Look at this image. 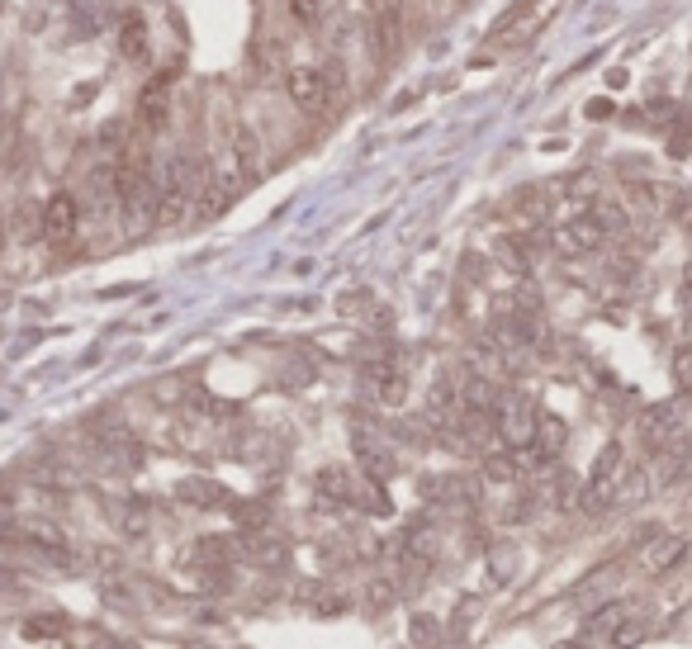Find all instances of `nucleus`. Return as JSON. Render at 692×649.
Wrapping results in <instances>:
<instances>
[{"label": "nucleus", "instance_id": "nucleus-1", "mask_svg": "<svg viewBox=\"0 0 692 649\" xmlns=\"http://www.w3.org/2000/svg\"><path fill=\"white\" fill-rule=\"evenodd\" d=\"M493 422H498V441H508L512 451H527L536 441V403L527 394H508L493 403Z\"/></svg>", "mask_w": 692, "mask_h": 649}, {"label": "nucleus", "instance_id": "nucleus-2", "mask_svg": "<svg viewBox=\"0 0 692 649\" xmlns=\"http://www.w3.org/2000/svg\"><path fill=\"white\" fill-rule=\"evenodd\" d=\"M621 218L617 214H607V209H598V214H579V218H569L565 228L555 233V247L565 256H588V252H598L602 247V237H607V228H617Z\"/></svg>", "mask_w": 692, "mask_h": 649}, {"label": "nucleus", "instance_id": "nucleus-3", "mask_svg": "<svg viewBox=\"0 0 692 649\" xmlns=\"http://www.w3.org/2000/svg\"><path fill=\"white\" fill-rule=\"evenodd\" d=\"M560 10V0H531V5H522V10H512L508 19H503V29L493 34V48H522V43H531V38L546 29V19Z\"/></svg>", "mask_w": 692, "mask_h": 649}, {"label": "nucleus", "instance_id": "nucleus-4", "mask_svg": "<svg viewBox=\"0 0 692 649\" xmlns=\"http://www.w3.org/2000/svg\"><path fill=\"white\" fill-rule=\"evenodd\" d=\"M285 91H290V100L304 109V114H323L332 100V81H328V72H318V67H294L290 81H285Z\"/></svg>", "mask_w": 692, "mask_h": 649}, {"label": "nucleus", "instance_id": "nucleus-5", "mask_svg": "<svg viewBox=\"0 0 692 649\" xmlns=\"http://www.w3.org/2000/svg\"><path fill=\"white\" fill-rule=\"evenodd\" d=\"M76 223H81V204H76V195H67V190L48 199L43 214H38V228H43L48 242H67V237L76 233Z\"/></svg>", "mask_w": 692, "mask_h": 649}, {"label": "nucleus", "instance_id": "nucleus-6", "mask_svg": "<svg viewBox=\"0 0 692 649\" xmlns=\"http://www.w3.org/2000/svg\"><path fill=\"white\" fill-rule=\"evenodd\" d=\"M365 394L384 403V408H399L403 398H408V375H403L399 365H370L365 370Z\"/></svg>", "mask_w": 692, "mask_h": 649}, {"label": "nucleus", "instance_id": "nucleus-7", "mask_svg": "<svg viewBox=\"0 0 692 649\" xmlns=\"http://www.w3.org/2000/svg\"><path fill=\"white\" fill-rule=\"evenodd\" d=\"M370 24H375V48L394 53L403 29V0H370Z\"/></svg>", "mask_w": 692, "mask_h": 649}, {"label": "nucleus", "instance_id": "nucleus-8", "mask_svg": "<svg viewBox=\"0 0 692 649\" xmlns=\"http://www.w3.org/2000/svg\"><path fill=\"white\" fill-rule=\"evenodd\" d=\"M621 469V451L617 446H607V451L598 455V469H593V479H588V493H583V507L588 512H602L607 507V493H612V479H617Z\"/></svg>", "mask_w": 692, "mask_h": 649}, {"label": "nucleus", "instance_id": "nucleus-9", "mask_svg": "<svg viewBox=\"0 0 692 649\" xmlns=\"http://www.w3.org/2000/svg\"><path fill=\"white\" fill-rule=\"evenodd\" d=\"M356 460L365 465V474H370L375 484H380V479H389V469H394V455L384 451V446L370 432H356Z\"/></svg>", "mask_w": 692, "mask_h": 649}, {"label": "nucleus", "instance_id": "nucleus-10", "mask_svg": "<svg viewBox=\"0 0 692 649\" xmlns=\"http://www.w3.org/2000/svg\"><path fill=\"white\" fill-rule=\"evenodd\" d=\"M166 95H171V72L143 86V100H138V119H143L147 128H157V124L166 119Z\"/></svg>", "mask_w": 692, "mask_h": 649}, {"label": "nucleus", "instance_id": "nucleus-11", "mask_svg": "<svg viewBox=\"0 0 692 649\" xmlns=\"http://www.w3.org/2000/svg\"><path fill=\"white\" fill-rule=\"evenodd\" d=\"M119 53H124L128 62H147V24H143V15H124V24H119Z\"/></svg>", "mask_w": 692, "mask_h": 649}, {"label": "nucleus", "instance_id": "nucleus-12", "mask_svg": "<svg viewBox=\"0 0 692 649\" xmlns=\"http://www.w3.org/2000/svg\"><path fill=\"white\" fill-rule=\"evenodd\" d=\"M645 635H650V616H626V621H612L607 645H612V649H636Z\"/></svg>", "mask_w": 692, "mask_h": 649}, {"label": "nucleus", "instance_id": "nucleus-13", "mask_svg": "<svg viewBox=\"0 0 692 649\" xmlns=\"http://www.w3.org/2000/svg\"><path fill=\"white\" fill-rule=\"evenodd\" d=\"M114 522H119V531H124V536H133V541H138V536H147V522H152V517H147V503H143V498H128V503L114 507Z\"/></svg>", "mask_w": 692, "mask_h": 649}, {"label": "nucleus", "instance_id": "nucleus-14", "mask_svg": "<svg viewBox=\"0 0 692 649\" xmlns=\"http://www.w3.org/2000/svg\"><path fill=\"white\" fill-rule=\"evenodd\" d=\"M640 436H645V446H664V441L674 436V408L664 403V408H655V413H645V427H640Z\"/></svg>", "mask_w": 692, "mask_h": 649}, {"label": "nucleus", "instance_id": "nucleus-15", "mask_svg": "<svg viewBox=\"0 0 692 649\" xmlns=\"http://www.w3.org/2000/svg\"><path fill=\"white\" fill-rule=\"evenodd\" d=\"M683 550H688V541H683V536H669V541L659 545V550H650V555H645V569H650V574H664V569H674V564H678V555H683Z\"/></svg>", "mask_w": 692, "mask_h": 649}, {"label": "nucleus", "instance_id": "nucleus-16", "mask_svg": "<svg viewBox=\"0 0 692 649\" xmlns=\"http://www.w3.org/2000/svg\"><path fill=\"white\" fill-rule=\"evenodd\" d=\"M19 631L24 640H57V635H67V616H29Z\"/></svg>", "mask_w": 692, "mask_h": 649}, {"label": "nucleus", "instance_id": "nucleus-17", "mask_svg": "<svg viewBox=\"0 0 692 649\" xmlns=\"http://www.w3.org/2000/svg\"><path fill=\"white\" fill-rule=\"evenodd\" d=\"M181 498H190L195 507H219L223 503V488L209 484V479H185V484H181Z\"/></svg>", "mask_w": 692, "mask_h": 649}, {"label": "nucleus", "instance_id": "nucleus-18", "mask_svg": "<svg viewBox=\"0 0 692 649\" xmlns=\"http://www.w3.org/2000/svg\"><path fill=\"white\" fill-rule=\"evenodd\" d=\"M294 19H304V24H318V19L328 15V0H290Z\"/></svg>", "mask_w": 692, "mask_h": 649}, {"label": "nucleus", "instance_id": "nucleus-19", "mask_svg": "<svg viewBox=\"0 0 692 649\" xmlns=\"http://www.w3.org/2000/svg\"><path fill=\"white\" fill-rule=\"evenodd\" d=\"M555 649H583V645H574V640H565V645H555Z\"/></svg>", "mask_w": 692, "mask_h": 649}, {"label": "nucleus", "instance_id": "nucleus-20", "mask_svg": "<svg viewBox=\"0 0 692 649\" xmlns=\"http://www.w3.org/2000/svg\"><path fill=\"white\" fill-rule=\"evenodd\" d=\"M0 252H5V223H0Z\"/></svg>", "mask_w": 692, "mask_h": 649}, {"label": "nucleus", "instance_id": "nucleus-21", "mask_svg": "<svg viewBox=\"0 0 692 649\" xmlns=\"http://www.w3.org/2000/svg\"><path fill=\"white\" fill-rule=\"evenodd\" d=\"M0 10H5V0H0Z\"/></svg>", "mask_w": 692, "mask_h": 649}]
</instances>
